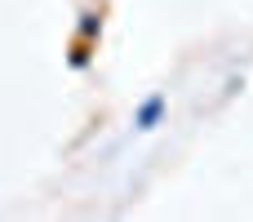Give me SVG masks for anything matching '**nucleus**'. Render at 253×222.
Returning a JSON list of instances; mask_svg holds the SVG:
<instances>
[]
</instances>
